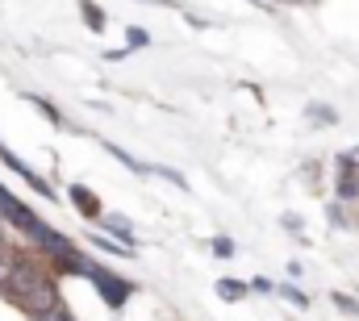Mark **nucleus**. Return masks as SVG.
<instances>
[{
	"instance_id": "6e6552de",
	"label": "nucleus",
	"mask_w": 359,
	"mask_h": 321,
	"mask_svg": "<svg viewBox=\"0 0 359 321\" xmlns=\"http://www.w3.org/2000/svg\"><path fill=\"white\" fill-rule=\"evenodd\" d=\"M280 296H284L288 305H297V309H309V296H305L297 284H284V288H280Z\"/></svg>"
},
{
	"instance_id": "f03ea898",
	"label": "nucleus",
	"mask_w": 359,
	"mask_h": 321,
	"mask_svg": "<svg viewBox=\"0 0 359 321\" xmlns=\"http://www.w3.org/2000/svg\"><path fill=\"white\" fill-rule=\"evenodd\" d=\"M355 196H359V171L339 167V200H355Z\"/></svg>"
},
{
	"instance_id": "39448f33",
	"label": "nucleus",
	"mask_w": 359,
	"mask_h": 321,
	"mask_svg": "<svg viewBox=\"0 0 359 321\" xmlns=\"http://www.w3.org/2000/svg\"><path fill=\"white\" fill-rule=\"evenodd\" d=\"M305 117H309L313 125H334V121H339V113H334L330 104H322V100H313V104L305 109Z\"/></svg>"
},
{
	"instance_id": "9b49d317",
	"label": "nucleus",
	"mask_w": 359,
	"mask_h": 321,
	"mask_svg": "<svg viewBox=\"0 0 359 321\" xmlns=\"http://www.w3.org/2000/svg\"><path fill=\"white\" fill-rule=\"evenodd\" d=\"M330 301H334V305H339L343 313H351V317H359V305L351 301V296H347V292H330Z\"/></svg>"
},
{
	"instance_id": "9d476101",
	"label": "nucleus",
	"mask_w": 359,
	"mask_h": 321,
	"mask_svg": "<svg viewBox=\"0 0 359 321\" xmlns=\"http://www.w3.org/2000/svg\"><path fill=\"white\" fill-rule=\"evenodd\" d=\"M126 42H130V50H142V46H151V34L134 25V29H126Z\"/></svg>"
},
{
	"instance_id": "f257e3e1",
	"label": "nucleus",
	"mask_w": 359,
	"mask_h": 321,
	"mask_svg": "<svg viewBox=\"0 0 359 321\" xmlns=\"http://www.w3.org/2000/svg\"><path fill=\"white\" fill-rule=\"evenodd\" d=\"M88 280L96 284V292L104 296V305H109V309H121V305L130 301V292H134V284H130V280H117L113 271H104V267H96V263L88 267Z\"/></svg>"
},
{
	"instance_id": "1a4fd4ad",
	"label": "nucleus",
	"mask_w": 359,
	"mask_h": 321,
	"mask_svg": "<svg viewBox=\"0 0 359 321\" xmlns=\"http://www.w3.org/2000/svg\"><path fill=\"white\" fill-rule=\"evenodd\" d=\"M209 250H213L217 259H234V250H238V246H234L230 238H209Z\"/></svg>"
},
{
	"instance_id": "7ed1b4c3",
	"label": "nucleus",
	"mask_w": 359,
	"mask_h": 321,
	"mask_svg": "<svg viewBox=\"0 0 359 321\" xmlns=\"http://www.w3.org/2000/svg\"><path fill=\"white\" fill-rule=\"evenodd\" d=\"M72 200L80 205V213H84V217H100V200L92 196L88 188H80V184H76V188H72Z\"/></svg>"
},
{
	"instance_id": "0eeeda50",
	"label": "nucleus",
	"mask_w": 359,
	"mask_h": 321,
	"mask_svg": "<svg viewBox=\"0 0 359 321\" xmlns=\"http://www.w3.org/2000/svg\"><path fill=\"white\" fill-rule=\"evenodd\" d=\"M80 8H84V21H88V29H96V34H100V29H104V13H100L92 0H80Z\"/></svg>"
},
{
	"instance_id": "423d86ee",
	"label": "nucleus",
	"mask_w": 359,
	"mask_h": 321,
	"mask_svg": "<svg viewBox=\"0 0 359 321\" xmlns=\"http://www.w3.org/2000/svg\"><path fill=\"white\" fill-rule=\"evenodd\" d=\"M251 292V284H243V280H217V296L222 301H243Z\"/></svg>"
},
{
	"instance_id": "ddd939ff",
	"label": "nucleus",
	"mask_w": 359,
	"mask_h": 321,
	"mask_svg": "<svg viewBox=\"0 0 359 321\" xmlns=\"http://www.w3.org/2000/svg\"><path fill=\"white\" fill-rule=\"evenodd\" d=\"M251 288H255V292H264V296H271V292H276V284H271V280H264V275H259V280H251Z\"/></svg>"
},
{
	"instance_id": "f8f14e48",
	"label": "nucleus",
	"mask_w": 359,
	"mask_h": 321,
	"mask_svg": "<svg viewBox=\"0 0 359 321\" xmlns=\"http://www.w3.org/2000/svg\"><path fill=\"white\" fill-rule=\"evenodd\" d=\"M151 171H155V175H163V179H172V184H176V188H188V179H184V175H180L176 167H151Z\"/></svg>"
},
{
	"instance_id": "20e7f679",
	"label": "nucleus",
	"mask_w": 359,
	"mask_h": 321,
	"mask_svg": "<svg viewBox=\"0 0 359 321\" xmlns=\"http://www.w3.org/2000/svg\"><path fill=\"white\" fill-rule=\"evenodd\" d=\"M104 230L113 234L117 242H126V246H134V226L126 221V217H104Z\"/></svg>"
},
{
	"instance_id": "4468645a",
	"label": "nucleus",
	"mask_w": 359,
	"mask_h": 321,
	"mask_svg": "<svg viewBox=\"0 0 359 321\" xmlns=\"http://www.w3.org/2000/svg\"><path fill=\"white\" fill-rule=\"evenodd\" d=\"M339 167H359V146L347 151V155H339Z\"/></svg>"
}]
</instances>
